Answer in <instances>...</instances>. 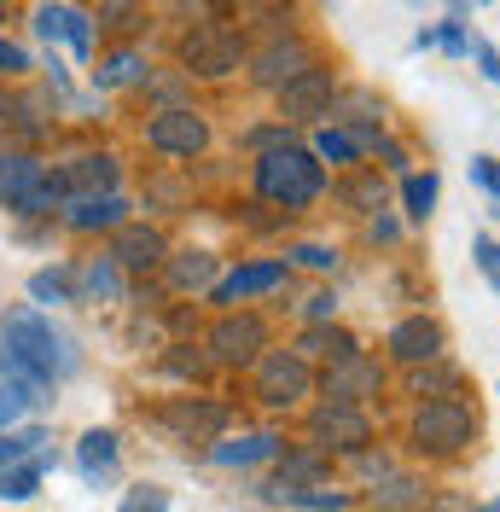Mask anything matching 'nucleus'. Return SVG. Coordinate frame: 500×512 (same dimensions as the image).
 I'll use <instances>...</instances> for the list:
<instances>
[{"instance_id": "f257e3e1", "label": "nucleus", "mask_w": 500, "mask_h": 512, "mask_svg": "<svg viewBox=\"0 0 500 512\" xmlns=\"http://www.w3.org/2000/svg\"><path fill=\"white\" fill-rule=\"evenodd\" d=\"M70 367H76V344L47 315H35V309H6L0 315V379L12 390H24L30 408L47 402V390Z\"/></svg>"}, {"instance_id": "f03ea898", "label": "nucleus", "mask_w": 500, "mask_h": 512, "mask_svg": "<svg viewBox=\"0 0 500 512\" xmlns=\"http://www.w3.org/2000/svg\"><path fill=\"white\" fill-rule=\"evenodd\" d=\"M256 192L280 210H303L326 192V175H320V158L303 152V146H274L256 158Z\"/></svg>"}, {"instance_id": "7ed1b4c3", "label": "nucleus", "mask_w": 500, "mask_h": 512, "mask_svg": "<svg viewBox=\"0 0 500 512\" xmlns=\"http://www.w3.org/2000/svg\"><path fill=\"white\" fill-rule=\"evenodd\" d=\"M181 64H187V76H233L239 64H245V35L233 30V24H221V18H204V24H192L181 35Z\"/></svg>"}, {"instance_id": "20e7f679", "label": "nucleus", "mask_w": 500, "mask_h": 512, "mask_svg": "<svg viewBox=\"0 0 500 512\" xmlns=\"http://www.w3.org/2000/svg\"><path fill=\"white\" fill-rule=\"evenodd\" d=\"M477 437V414H471L466 402H419V414H413V448L419 454H437V460H448V454H460V448Z\"/></svg>"}, {"instance_id": "39448f33", "label": "nucleus", "mask_w": 500, "mask_h": 512, "mask_svg": "<svg viewBox=\"0 0 500 512\" xmlns=\"http://www.w3.org/2000/svg\"><path fill=\"white\" fill-rule=\"evenodd\" d=\"M146 146L163 152V158H198L210 146V123L192 105H163L152 123H146Z\"/></svg>"}, {"instance_id": "423d86ee", "label": "nucleus", "mask_w": 500, "mask_h": 512, "mask_svg": "<svg viewBox=\"0 0 500 512\" xmlns=\"http://www.w3.org/2000/svg\"><path fill=\"white\" fill-rule=\"evenodd\" d=\"M309 437L320 454H367L373 443V419L361 414V408H344V402H326V408H314L309 414Z\"/></svg>"}, {"instance_id": "0eeeda50", "label": "nucleus", "mask_w": 500, "mask_h": 512, "mask_svg": "<svg viewBox=\"0 0 500 512\" xmlns=\"http://www.w3.org/2000/svg\"><path fill=\"white\" fill-rule=\"evenodd\" d=\"M314 47L303 41V35H280V41H268L256 59H250V82L256 88H268V94H280V88H291L297 76H309L314 70Z\"/></svg>"}, {"instance_id": "6e6552de", "label": "nucleus", "mask_w": 500, "mask_h": 512, "mask_svg": "<svg viewBox=\"0 0 500 512\" xmlns=\"http://www.w3.org/2000/svg\"><path fill=\"white\" fill-rule=\"evenodd\" d=\"M314 390V373H309V361L291 350H274V355H262L256 361V396L268 402V408H297L303 396Z\"/></svg>"}, {"instance_id": "1a4fd4ad", "label": "nucleus", "mask_w": 500, "mask_h": 512, "mask_svg": "<svg viewBox=\"0 0 500 512\" xmlns=\"http://www.w3.org/2000/svg\"><path fill=\"white\" fill-rule=\"evenodd\" d=\"M262 350H268V326L256 315H221L210 326V355L221 367H250V361H262Z\"/></svg>"}, {"instance_id": "9d476101", "label": "nucleus", "mask_w": 500, "mask_h": 512, "mask_svg": "<svg viewBox=\"0 0 500 512\" xmlns=\"http://www.w3.org/2000/svg\"><path fill=\"white\" fill-rule=\"evenodd\" d=\"M332 105H338V76L314 64L309 76L280 88V123H320V117H332Z\"/></svg>"}, {"instance_id": "9b49d317", "label": "nucleus", "mask_w": 500, "mask_h": 512, "mask_svg": "<svg viewBox=\"0 0 500 512\" xmlns=\"http://www.w3.org/2000/svg\"><path fill=\"white\" fill-rule=\"evenodd\" d=\"M384 390V367L367 361V355H349V361H332L326 367V402H344V408H361L367 396Z\"/></svg>"}, {"instance_id": "f8f14e48", "label": "nucleus", "mask_w": 500, "mask_h": 512, "mask_svg": "<svg viewBox=\"0 0 500 512\" xmlns=\"http://www.w3.org/2000/svg\"><path fill=\"white\" fill-rule=\"evenodd\" d=\"M163 425H169L181 443H210V437H221V425H227V408H221V402H192V396H175V402L163 408Z\"/></svg>"}, {"instance_id": "ddd939ff", "label": "nucleus", "mask_w": 500, "mask_h": 512, "mask_svg": "<svg viewBox=\"0 0 500 512\" xmlns=\"http://www.w3.org/2000/svg\"><path fill=\"white\" fill-rule=\"evenodd\" d=\"M111 262L128 268V274H152V268H163V233L146 227V222H123L117 239H111Z\"/></svg>"}, {"instance_id": "4468645a", "label": "nucleus", "mask_w": 500, "mask_h": 512, "mask_svg": "<svg viewBox=\"0 0 500 512\" xmlns=\"http://www.w3.org/2000/svg\"><path fill=\"white\" fill-rule=\"evenodd\" d=\"M384 344H390V355H396V361L419 367V361H437V355H442V326H437V320H425V315L396 320Z\"/></svg>"}, {"instance_id": "2eb2a0df", "label": "nucleus", "mask_w": 500, "mask_h": 512, "mask_svg": "<svg viewBox=\"0 0 500 512\" xmlns=\"http://www.w3.org/2000/svg\"><path fill=\"white\" fill-rule=\"evenodd\" d=\"M64 222L76 233H117L128 222V198L123 192H99V198H70L64 204Z\"/></svg>"}, {"instance_id": "dca6fc26", "label": "nucleus", "mask_w": 500, "mask_h": 512, "mask_svg": "<svg viewBox=\"0 0 500 512\" xmlns=\"http://www.w3.org/2000/svg\"><path fill=\"white\" fill-rule=\"evenodd\" d=\"M256 495L262 501H285V507L297 512H349V495L344 489H326V483H256Z\"/></svg>"}, {"instance_id": "f3484780", "label": "nucleus", "mask_w": 500, "mask_h": 512, "mask_svg": "<svg viewBox=\"0 0 500 512\" xmlns=\"http://www.w3.org/2000/svg\"><path fill=\"white\" fill-rule=\"evenodd\" d=\"M64 187H70V198H99V192H117V158L111 152H82L76 163H64L59 169Z\"/></svg>"}, {"instance_id": "a211bd4d", "label": "nucleus", "mask_w": 500, "mask_h": 512, "mask_svg": "<svg viewBox=\"0 0 500 512\" xmlns=\"http://www.w3.org/2000/svg\"><path fill=\"white\" fill-rule=\"evenodd\" d=\"M35 35H41V41H70L76 59L94 53V30H88V18L70 12V6H41V12H35Z\"/></svg>"}, {"instance_id": "6ab92c4d", "label": "nucleus", "mask_w": 500, "mask_h": 512, "mask_svg": "<svg viewBox=\"0 0 500 512\" xmlns=\"http://www.w3.org/2000/svg\"><path fill=\"white\" fill-rule=\"evenodd\" d=\"M285 262H250V268H233L227 280H216L210 286V297L216 303H239V297H256V291H274V286H285Z\"/></svg>"}, {"instance_id": "aec40b11", "label": "nucleus", "mask_w": 500, "mask_h": 512, "mask_svg": "<svg viewBox=\"0 0 500 512\" xmlns=\"http://www.w3.org/2000/svg\"><path fill=\"white\" fill-rule=\"evenodd\" d=\"M41 175H47L41 158L18 152V146H6V152H0V204H6V210H18V204L41 187Z\"/></svg>"}, {"instance_id": "412c9836", "label": "nucleus", "mask_w": 500, "mask_h": 512, "mask_svg": "<svg viewBox=\"0 0 500 512\" xmlns=\"http://www.w3.org/2000/svg\"><path fill=\"white\" fill-rule=\"evenodd\" d=\"M280 454V437L274 431H245V437H227V443L210 448V460L227 466V472H245V466H262V460H274Z\"/></svg>"}, {"instance_id": "4be33fe9", "label": "nucleus", "mask_w": 500, "mask_h": 512, "mask_svg": "<svg viewBox=\"0 0 500 512\" xmlns=\"http://www.w3.org/2000/svg\"><path fill=\"white\" fill-rule=\"evenodd\" d=\"M163 268H169V286L175 291H210L221 280V262L210 251H175V256H163Z\"/></svg>"}, {"instance_id": "5701e85b", "label": "nucleus", "mask_w": 500, "mask_h": 512, "mask_svg": "<svg viewBox=\"0 0 500 512\" xmlns=\"http://www.w3.org/2000/svg\"><path fill=\"white\" fill-rule=\"evenodd\" d=\"M297 355H303V361H349V355H361V344H355V338H349L344 326H332V320H320V326H309V332H303V338H297Z\"/></svg>"}, {"instance_id": "b1692460", "label": "nucleus", "mask_w": 500, "mask_h": 512, "mask_svg": "<svg viewBox=\"0 0 500 512\" xmlns=\"http://www.w3.org/2000/svg\"><path fill=\"white\" fill-rule=\"evenodd\" d=\"M76 466H82L88 483L111 478V472H117V431H88V437L76 443Z\"/></svg>"}, {"instance_id": "393cba45", "label": "nucleus", "mask_w": 500, "mask_h": 512, "mask_svg": "<svg viewBox=\"0 0 500 512\" xmlns=\"http://www.w3.org/2000/svg\"><path fill=\"white\" fill-rule=\"evenodd\" d=\"M53 466V454L41 448L35 460H18V466H0V501H30L35 489H41V472Z\"/></svg>"}, {"instance_id": "a878e982", "label": "nucleus", "mask_w": 500, "mask_h": 512, "mask_svg": "<svg viewBox=\"0 0 500 512\" xmlns=\"http://www.w3.org/2000/svg\"><path fill=\"white\" fill-rule=\"evenodd\" d=\"M419 501H425V489L407 472H384V483L373 489V512H413Z\"/></svg>"}, {"instance_id": "bb28decb", "label": "nucleus", "mask_w": 500, "mask_h": 512, "mask_svg": "<svg viewBox=\"0 0 500 512\" xmlns=\"http://www.w3.org/2000/svg\"><path fill=\"white\" fill-rule=\"evenodd\" d=\"M94 82L111 94V88H134V82H146V59L134 53V47H123V53H111V59H99Z\"/></svg>"}, {"instance_id": "cd10ccee", "label": "nucleus", "mask_w": 500, "mask_h": 512, "mask_svg": "<svg viewBox=\"0 0 500 512\" xmlns=\"http://www.w3.org/2000/svg\"><path fill=\"white\" fill-rule=\"evenodd\" d=\"M123 291V280H117V262L111 256H94L82 274H76V297H99V303H111Z\"/></svg>"}, {"instance_id": "c85d7f7f", "label": "nucleus", "mask_w": 500, "mask_h": 512, "mask_svg": "<svg viewBox=\"0 0 500 512\" xmlns=\"http://www.w3.org/2000/svg\"><path fill=\"white\" fill-rule=\"evenodd\" d=\"M30 297L35 303H76V268H41V274H30Z\"/></svg>"}, {"instance_id": "c756f323", "label": "nucleus", "mask_w": 500, "mask_h": 512, "mask_svg": "<svg viewBox=\"0 0 500 512\" xmlns=\"http://www.w3.org/2000/svg\"><path fill=\"white\" fill-rule=\"evenodd\" d=\"M402 198H407V222H425V216L437 210V175H431V169H425V175H407Z\"/></svg>"}, {"instance_id": "7c9ffc66", "label": "nucleus", "mask_w": 500, "mask_h": 512, "mask_svg": "<svg viewBox=\"0 0 500 512\" xmlns=\"http://www.w3.org/2000/svg\"><path fill=\"white\" fill-rule=\"evenodd\" d=\"M314 158L320 163H355L361 146H355V134H344V128H320V134H314Z\"/></svg>"}, {"instance_id": "2f4dec72", "label": "nucleus", "mask_w": 500, "mask_h": 512, "mask_svg": "<svg viewBox=\"0 0 500 512\" xmlns=\"http://www.w3.org/2000/svg\"><path fill=\"white\" fill-rule=\"evenodd\" d=\"M338 198H344V204H355V210H384V181H378V175L344 181V187H338Z\"/></svg>"}, {"instance_id": "473e14b6", "label": "nucleus", "mask_w": 500, "mask_h": 512, "mask_svg": "<svg viewBox=\"0 0 500 512\" xmlns=\"http://www.w3.org/2000/svg\"><path fill=\"white\" fill-rule=\"evenodd\" d=\"M460 373L454 367H431V373H413V396H431V402H448L454 396Z\"/></svg>"}, {"instance_id": "72a5a7b5", "label": "nucleus", "mask_w": 500, "mask_h": 512, "mask_svg": "<svg viewBox=\"0 0 500 512\" xmlns=\"http://www.w3.org/2000/svg\"><path fill=\"white\" fill-rule=\"evenodd\" d=\"M134 18H140V0H99V30L128 35L134 30Z\"/></svg>"}, {"instance_id": "f704fd0d", "label": "nucleus", "mask_w": 500, "mask_h": 512, "mask_svg": "<svg viewBox=\"0 0 500 512\" xmlns=\"http://www.w3.org/2000/svg\"><path fill=\"white\" fill-rule=\"evenodd\" d=\"M320 472H326V466H320V454H285L280 478H274V483H320Z\"/></svg>"}, {"instance_id": "c9c22d12", "label": "nucleus", "mask_w": 500, "mask_h": 512, "mask_svg": "<svg viewBox=\"0 0 500 512\" xmlns=\"http://www.w3.org/2000/svg\"><path fill=\"white\" fill-rule=\"evenodd\" d=\"M123 512H169V489H157V483H134L128 489Z\"/></svg>"}, {"instance_id": "e433bc0d", "label": "nucleus", "mask_w": 500, "mask_h": 512, "mask_svg": "<svg viewBox=\"0 0 500 512\" xmlns=\"http://www.w3.org/2000/svg\"><path fill=\"white\" fill-rule=\"evenodd\" d=\"M471 251H477V268H483V280H489V286L500 291V245L489 239V233H483V239H477Z\"/></svg>"}, {"instance_id": "4c0bfd02", "label": "nucleus", "mask_w": 500, "mask_h": 512, "mask_svg": "<svg viewBox=\"0 0 500 512\" xmlns=\"http://www.w3.org/2000/svg\"><path fill=\"white\" fill-rule=\"evenodd\" d=\"M245 146H256V152H274V146H291V128L274 123V128H250Z\"/></svg>"}, {"instance_id": "58836bf2", "label": "nucleus", "mask_w": 500, "mask_h": 512, "mask_svg": "<svg viewBox=\"0 0 500 512\" xmlns=\"http://www.w3.org/2000/svg\"><path fill=\"white\" fill-rule=\"evenodd\" d=\"M471 181H477V187L500 204V163L495 158H471Z\"/></svg>"}, {"instance_id": "ea45409f", "label": "nucleus", "mask_w": 500, "mask_h": 512, "mask_svg": "<svg viewBox=\"0 0 500 512\" xmlns=\"http://www.w3.org/2000/svg\"><path fill=\"white\" fill-rule=\"evenodd\" d=\"M297 262H303V268H320V274H326V268H338V251H332V245H297Z\"/></svg>"}, {"instance_id": "a19ab883", "label": "nucleus", "mask_w": 500, "mask_h": 512, "mask_svg": "<svg viewBox=\"0 0 500 512\" xmlns=\"http://www.w3.org/2000/svg\"><path fill=\"white\" fill-rule=\"evenodd\" d=\"M24 408H30V396H24V390H12V384H6V390H0V431H12V419L24 414Z\"/></svg>"}, {"instance_id": "79ce46f5", "label": "nucleus", "mask_w": 500, "mask_h": 512, "mask_svg": "<svg viewBox=\"0 0 500 512\" xmlns=\"http://www.w3.org/2000/svg\"><path fill=\"white\" fill-rule=\"evenodd\" d=\"M437 47L448 53V59H466V53H471V41L460 35V24H442V30H437Z\"/></svg>"}, {"instance_id": "37998d69", "label": "nucleus", "mask_w": 500, "mask_h": 512, "mask_svg": "<svg viewBox=\"0 0 500 512\" xmlns=\"http://www.w3.org/2000/svg\"><path fill=\"white\" fill-rule=\"evenodd\" d=\"M0 70H6V76H24V70H30V53H24L18 41H0Z\"/></svg>"}, {"instance_id": "c03bdc74", "label": "nucleus", "mask_w": 500, "mask_h": 512, "mask_svg": "<svg viewBox=\"0 0 500 512\" xmlns=\"http://www.w3.org/2000/svg\"><path fill=\"white\" fill-rule=\"evenodd\" d=\"M471 53H477V64H483V76L500 88V53L489 47V41H471Z\"/></svg>"}, {"instance_id": "a18cd8bd", "label": "nucleus", "mask_w": 500, "mask_h": 512, "mask_svg": "<svg viewBox=\"0 0 500 512\" xmlns=\"http://www.w3.org/2000/svg\"><path fill=\"white\" fill-rule=\"evenodd\" d=\"M303 309H309V320L320 326V320H332V309H338V297H332V291H314V297L303 303Z\"/></svg>"}, {"instance_id": "49530a36", "label": "nucleus", "mask_w": 500, "mask_h": 512, "mask_svg": "<svg viewBox=\"0 0 500 512\" xmlns=\"http://www.w3.org/2000/svg\"><path fill=\"white\" fill-rule=\"evenodd\" d=\"M373 152H378L384 163H390V169H407V152L396 146V140H384V134H378V140H373Z\"/></svg>"}, {"instance_id": "de8ad7c7", "label": "nucleus", "mask_w": 500, "mask_h": 512, "mask_svg": "<svg viewBox=\"0 0 500 512\" xmlns=\"http://www.w3.org/2000/svg\"><path fill=\"white\" fill-rule=\"evenodd\" d=\"M396 233H402V227L390 222V216H373V239H384V245H390V239H396Z\"/></svg>"}, {"instance_id": "09e8293b", "label": "nucleus", "mask_w": 500, "mask_h": 512, "mask_svg": "<svg viewBox=\"0 0 500 512\" xmlns=\"http://www.w3.org/2000/svg\"><path fill=\"white\" fill-rule=\"evenodd\" d=\"M221 6H262V0H221Z\"/></svg>"}, {"instance_id": "8fccbe9b", "label": "nucleus", "mask_w": 500, "mask_h": 512, "mask_svg": "<svg viewBox=\"0 0 500 512\" xmlns=\"http://www.w3.org/2000/svg\"><path fill=\"white\" fill-rule=\"evenodd\" d=\"M471 512H500V501H489V507H471Z\"/></svg>"}, {"instance_id": "3c124183", "label": "nucleus", "mask_w": 500, "mask_h": 512, "mask_svg": "<svg viewBox=\"0 0 500 512\" xmlns=\"http://www.w3.org/2000/svg\"><path fill=\"white\" fill-rule=\"evenodd\" d=\"M0 24H6V0H0Z\"/></svg>"}]
</instances>
